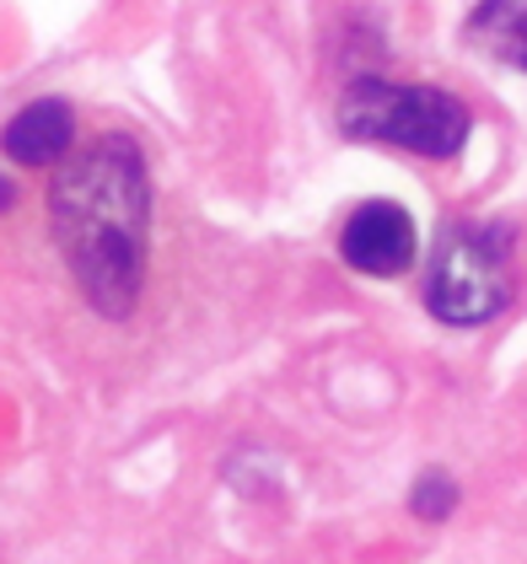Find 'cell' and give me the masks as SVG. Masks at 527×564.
I'll list each match as a JSON object with an SVG mask.
<instances>
[{"mask_svg": "<svg viewBox=\"0 0 527 564\" xmlns=\"http://www.w3.org/2000/svg\"><path fill=\"white\" fill-rule=\"evenodd\" d=\"M6 205H11V183L0 177V210H6Z\"/></svg>", "mask_w": 527, "mask_h": 564, "instance_id": "7", "label": "cell"}, {"mask_svg": "<svg viewBox=\"0 0 527 564\" xmlns=\"http://www.w3.org/2000/svg\"><path fill=\"white\" fill-rule=\"evenodd\" d=\"M44 231L76 302L130 323L157 269V177L130 124H97L49 167Z\"/></svg>", "mask_w": 527, "mask_h": 564, "instance_id": "1", "label": "cell"}, {"mask_svg": "<svg viewBox=\"0 0 527 564\" xmlns=\"http://www.w3.org/2000/svg\"><path fill=\"white\" fill-rule=\"evenodd\" d=\"M512 302V237L484 220L447 226L426 274V306L452 328H480Z\"/></svg>", "mask_w": 527, "mask_h": 564, "instance_id": "3", "label": "cell"}, {"mask_svg": "<svg viewBox=\"0 0 527 564\" xmlns=\"http://www.w3.org/2000/svg\"><path fill=\"white\" fill-rule=\"evenodd\" d=\"M474 130L463 97L420 82H355L340 97V134L366 145H394L426 162H447Z\"/></svg>", "mask_w": 527, "mask_h": 564, "instance_id": "2", "label": "cell"}, {"mask_svg": "<svg viewBox=\"0 0 527 564\" xmlns=\"http://www.w3.org/2000/svg\"><path fill=\"white\" fill-rule=\"evenodd\" d=\"M463 39L484 59L506 70H527V0H480L463 22Z\"/></svg>", "mask_w": 527, "mask_h": 564, "instance_id": "6", "label": "cell"}, {"mask_svg": "<svg viewBox=\"0 0 527 564\" xmlns=\"http://www.w3.org/2000/svg\"><path fill=\"white\" fill-rule=\"evenodd\" d=\"M82 140V124H76V108L65 97H39L28 108H17L0 130V156L11 167H28V173H44L54 167L71 145Z\"/></svg>", "mask_w": 527, "mask_h": 564, "instance_id": "5", "label": "cell"}, {"mask_svg": "<svg viewBox=\"0 0 527 564\" xmlns=\"http://www.w3.org/2000/svg\"><path fill=\"white\" fill-rule=\"evenodd\" d=\"M420 253V231L415 216L394 205V199H366L345 216L340 231V259L351 263L355 274H372V280H398L409 274V263Z\"/></svg>", "mask_w": 527, "mask_h": 564, "instance_id": "4", "label": "cell"}]
</instances>
